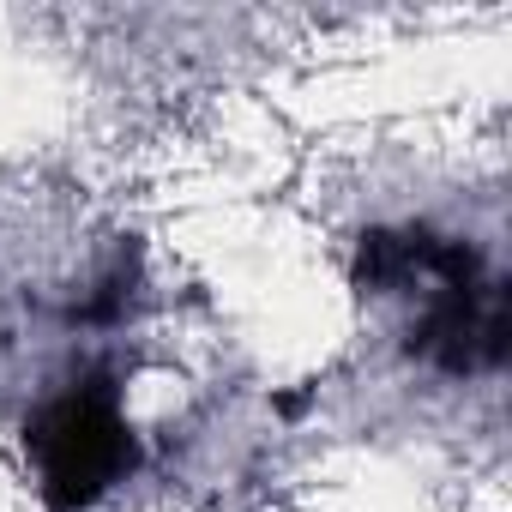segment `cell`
<instances>
[{
    "label": "cell",
    "instance_id": "6da1fadb",
    "mask_svg": "<svg viewBox=\"0 0 512 512\" xmlns=\"http://www.w3.org/2000/svg\"><path fill=\"white\" fill-rule=\"evenodd\" d=\"M25 452L37 464V488L55 512H85L109 488L139 470V434L127 422L121 386L109 368L61 386L25 422Z\"/></svg>",
    "mask_w": 512,
    "mask_h": 512
}]
</instances>
